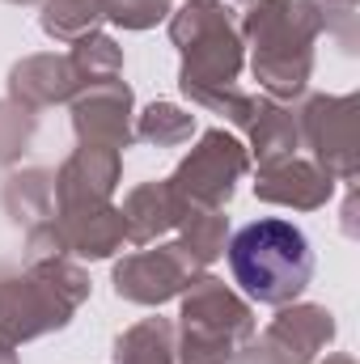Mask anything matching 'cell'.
<instances>
[{
    "label": "cell",
    "instance_id": "13",
    "mask_svg": "<svg viewBox=\"0 0 360 364\" xmlns=\"http://www.w3.org/2000/svg\"><path fill=\"white\" fill-rule=\"evenodd\" d=\"M259 195H263V199H288V203L309 208V203L322 199V182H314L309 170L292 166V170H284V174H268L263 186H259Z\"/></svg>",
    "mask_w": 360,
    "mask_h": 364
},
{
    "label": "cell",
    "instance_id": "4",
    "mask_svg": "<svg viewBox=\"0 0 360 364\" xmlns=\"http://www.w3.org/2000/svg\"><path fill=\"white\" fill-rule=\"evenodd\" d=\"M182 318H186V364H216L221 348H229L233 335L250 331V314L216 279H199V288L182 305Z\"/></svg>",
    "mask_w": 360,
    "mask_h": 364
},
{
    "label": "cell",
    "instance_id": "18",
    "mask_svg": "<svg viewBox=\"0 0 360 364\" xmlns=\"http://www.w3.org/2000/svg\"><path fill=\"white\" fill-rule=\"evenodd\" d=\"M166 4L170 0H102V13L140 30V26H153L157 17H166Z\"/></svg>",
    "mask_w": 360,
    "mask_h": 364
},
{
    "label": "cell",
    "instance_id": "6",
    "mask_svg": "<svg viewBox=\"0 0 360 364\" xmlns=\"http://www.w3.org/2000/svg\"><path fill=\"white\" fill-rule=\"evenodd\" d=\"M191 267H195V259H191L182 246H162V250H149V255L127 259V263L115 272V288H119V296H127V301L157 305V301L174 296L182 284H186Z\"/></svg>",
    "mask_w": 360,
    "mask_h": 364
},
{
    "label": "cell",
    "instance_id": "20",
    "mask_svg": "<svg viewBox=\"0 0 360 364\" xmlns=\"http://www.w3.org/2000/svg\"><path fill=\"white\" fill-rule=\"evenodd\" d=\"M47 195V174H21V178H9V191H4V203L13 208V212H26L34 199H43ZM47 203V199H43Z\"/></svg>",
    "mask_w": 360,
    "mask_h": 364
},
{
    "label": "cell",
    "instance_id": "17",
    "mask_svg": "<svg viewBox=\"0 0 360 364\" xmlns=\"http://www.w3.org/2000/svg\"><path fill=\"white\" fill-rule=\"evenodd\" d=\"M140 136L153 140V144H179V140L191 136V114H182L174 106H153L140 119Z\"/></svg>",
    "mask_w": 360,
    "mask_h": 364
},
{
    "label": "cell",
    "instance_id": "12",
    "mask_svg": "<svg viewBox=\"0 0 360 364\" xmlns=\"http://www.w3.org/2000/svg\"><path fill=\"white\" fill-rule=\"evenodd\" d=\"M119 364H170L174 360V339H170V326L166 322H140L136 331H127L119 339Z\"/></svg>",
    "mask_w": 360,
    "mask_h": 364
},
{
    "label": "cell",
    "instance_id": "21",
    "mask_svg": "<svg viewBox=\"0 0 360 364\" xmlns=\"http://www.w3.org/2000/svg\"><path fill=\"white\" fill-rule=\"evenodd\" d=\"M0 364H13V356H9V343L0 339Z\"/></svg>",
    "mask_w": 360,
    "mask_h": 364
},
{
    "label": "cell",
    "instance_id": "16",
    "mask_svg": "<svg viewBox=\"0 0 360 364\" xmlns=\"http://www.w3.org/2000/svg\"><path fill=\"white\" fill-rule=\"evenodd\" d=\"M195 263H208L225 250V220L203 212V216H191V229H186V246H182Z\"/></svg>",
    "mask_w": 360,
    "mask_h": 364
},
{
    "label": "cell",
    "instance_id": "9",
    "mask_svg": "<svg viewBox=\"0 0 360 364\" xmlns=\"http://www.w3.org/2000/svg\"><path fill=\"white\" fill-rule=\"evenodd\" d=\"M60 237H64V250L102 259L123 242V216L110 212L106 203H73V208H64Z\"/></svg>",
    "mask_w": 360,
    "mask_h": 364
},
{
    "label": "cell",
    "instance_id": "10",
    "mask_svg": "<svg viewBox=\"0 0 360 364\" xmlns=\"http://www.w3.org/2000/svg\"><path fill=\"white\" fill-rule=\"evenodd\" d=\"M81 73L73 68V60H55V55H34L13 73V93L43 106V102H60L77 90Z\"/></svg>",
    "mask_w": 360,
    "mask_h": 364
},
{
    "label": "cell",
    "instance_id": "15",
    "mask_svg": "<svg viewBox=\"0 0 360 364\" xmlns=\"http://www.w3.org/2000/svg\"><path fill=\"white\" fill-rule=\"evenodd\" d=\"M119 64H123V55H119V47H115L110 38L90 34V38H81V43H77L73 68H77L81 77H115V73H119Z\"/></svg>",
    "mask_w": 360,
    "mask_h": 364
},
{
    "label": "cell",
    "instance_id": "8",
    "mask_svg": "<svg viewBox=\"0 0 360 364\" xmlns=\"http://www.w3.org/2000/svg\"><path fill=\"white\" fill-rule=\"evenodd\" d=\"M119 178V157L115 149H102V144H85L64 170H60V199L64 208L73 203H102L110 195V186Z\"/></svg>",
    "mask_w": 360,
    "mask_h": 364
},
{
    "label": "cell",
    "instance_id": "19",
    "mask_svg": "<svg viewBox=\"0 0 360 364\" xmlns=\"http://www.w3.org/2000/svg\"><path fill=\"white\" fill-rule=\"evenodd\" d=\"M21 110L17 106H0V161H9L26 140H30V127H34V119L26 114V119H17Z\"/></svg>",
    "mask_w": 360,
    "mask_h": 364
},
{
    "label": "cell",
    "instance_id": "11",
    "mask_svg": "<svg viewBox=\"0 0 360 364\" xmlns=\"http://www.w3.org/2000/svg\"><path fill=\"white\" fill-rule=\"evenodd\" d=\"M179 203L182 199L170 191V186L149 182V186H140V191L127 195L123 229L132 233V242H149V237H157L162 229H170V225L179 220Z\"/></svg>",
    "mask_w": 360,
    "mask_h": 364
},
{
    "label": "cell",
    "instance_id": "7",
    "mask_svg": "<svg viewBox=\"0 0 360 364\" xmlns=\"http://www.w3.org/2000/svg\"><path fill=\"white\" fill-rule=\"evenodd\" d=\"M127 106H132V93L119 81H106V85L90 90L73 106V123H77L81 140H90V144H127L132 140Z\"/></svg>",
    "mask_w": 360,
    "mask_h": 364
},
{
    "label": "cell",
    "instance_id": "3",
    "mask_svg": "<svg viewBox=\"0 0 360 364\" xmlns=\"http://www.w3.org/2000/svg\"><path fill=\"white\" fill-rule=\"evenodd\" d=\"M174 43L186 55L182 68V90H208V85H229L238 73V43L229 21L212 0L186 4L174 17Z\"/></svg>",
    "mask_w": 360,
    "mask_h": 364
},
{
    "label": "cell",
    "instance_id": "5",
    "mask_svg": "<svg viewBox=\"0 0 360 364\" xmlns=\"http://www.w3.org/2000/svg\"><path fill=\"white\" fill-rule=\"evenodd\" d=\"M246 170V157H242V149L229 140V136H221V132H212V136H203V144L182 161V170L174 174V195H179L182 203H203V208H216V203H225L229 199V191H233V178Z\"/></svg>",
    "mask_w": 360,
    "mask_h": 364
},
{
    "label": "cell",
    "instance_id": "14",
    "mask_svg": "<svg viewBox=\"0 0 360 364\" xmlns=\"http://www.w3.org/2000/svg\"><path fill=\"white\" fill-rule=\"evenodd\" d=\"M97 13H102V0H47L43 26L55 38H73V34H81L90 26Z\"/></svg>",
    "mask_w": 360,
    "mask_h": 364
},
{
    "label": "cell",
    "instance_id": "2",
    "mask_svg": "<svg viewBox=\"0 0 360 364\" xmlns=\"http://www.w3.org/2000/svg\"><path fill=\"white\" fill-rule=\"evenodd\" d=\"M90 284L68 263H38L30 279H13L0 288V339H30L51 326H64L68 314L85 301Z\"/></svg>",
    "mask_w": 360,
    "mask_h": 364
},
{
    "label": "cell",
    "instance_id": "1",
    "mask_svg": "<svg viewBox=\"0 0 360 364\" xmlns=\"http://www.w3.org/2000/svg\"><path fill=\"white\" fill-rule=\"evenodd\" d=\"M229 267L233 279L263 305L292 301L314 272L309 242L288 220H255L229 242Z\"/></svg>",
    "mask_w": 360,
    "mask_h": 364
}]
</instances>
